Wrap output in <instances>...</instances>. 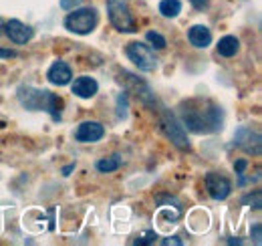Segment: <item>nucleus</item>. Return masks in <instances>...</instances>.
<instances>
[{"instance_id": "21", "label": "nucleus", "mask_w": 262, "mask_h": 246, "mask_svg": "<svg viewBox=\"0 0 262 246\" xmlns=\"http://www.w3.org/2000/svg\"><path fill=\"white\" fill-rule=\"evenodd\" d=\"M0 59H16V51H12V49H2V47H0Z\"/></svg>"}, {"instance_id": "9", "label": "nucleus", "mask_w": 262, "mask_h": 246, "mask_svg": "<svg viewBox=\"0 0 262 246\" xmlns=\"http://www.w3.org/2000/svg\"><path fill=\"white\" fill-rule=\"evenodd\" d=\"M4 34L14 43V45H27L34 36V29L31 25L18 20V18H10L4 23Z\"/></svg>"}, {"instance_id": "4", "label": "nucleus", "mask_w": 262, "mask_h": 246, "mask_svg": "<svg viewBox=\"0 0 262 246\" xmlns=\"http://www.w3.org/2000/svg\"><path fill=\"white\" fill-rule=\"evenodd\" d=\"M107 18L117 32L131 34L137 31V23H135L129 4L125 0H107Z\"/></svg>"}, {"instance_id": "15", "label": "nucleus", "mask_w": 262, "mask_h": 246, "mask_svg": "<svg viewBox=\"0 0 262 246\" xmlns=\"http://www.w3.org/2000/svg\"><path fill=\"white\" fill-rule=\"evenodd\" d=\"M216 51H218L220 57H226V59L234 57V55L240 51V38L234 36V34L222 36V38L218 40V45H216Z\"/></svg>"}, {"instance_id": "20", "label": "nucleus", "mask_w": 262, "mask_h": 246, "mask_svg": "<svg viewBox=\"0 0 262 246\" xmlns=\"http://www.w3.org/2000/svg\"><path fill=\"white\" fill-rule=\"evenodd\" d=\"M248 168V159H238L236 163H234V170H236V174L240 176V174H244V170Z\"/></svg>"}, {"instance_id": "7", "label": "nucleus", "mask_w": 262, "mask_h": 246, "mask_svg": "<svg viewBox=\"0 0 262 246\" xmlns=\"http://www.w3.org/2000/svg\"><path fill=\"white\" fill-rule=\"evenodd\" d=\"M204 186H206L210 198L216 200V202L226 200L230 194H232V182H230L226 176L218 174V172H208L206 178H204Z\"/></svg>"}, {"instance_id": "3", "label": "nucleus", "mask_w": 262, "mask_h": 246, "mask_svg": "<svg viewBox=\"0 0 262 246\" xmlns=\"http://www.w3.org/2000/svg\"><path fill=\"white\" fill-rule=\"evenodd\" d=\"M99 23V14L93 6H81V8H73L69 14L65 16L63 25L69 32H75V34H91V32L97 29Z\"/></svg>"}, {"instance_id": "16", "label": "nucleus", "mask_w": 262, "mask_h": 246, "mask_svg": "<svg viewBox=\"0 0 262 246\" xmlns=\"http://www.w3.org/2000/svg\"><path fill=\"white\" fill-rule=\"evenodd\" d=\"M121 155L113 154L109 155V157H101L97 163H95V168H97V172L101 174H111V172H117L119 168H121Z\"/></svg>"}, {"instance_id": "22", "label": "nucleus", "mask_w": 262, "mask_h": 246, "mask_svg": "<svg viewBox=\"0 0 262 246\" xmlns=\"http://www.w3.org/2000/svg\"><path fill=\"white\" fill-rule=\"evenodd\" d=\"M190 4L196 8V10H204L210 6V0H190Z\"/></svg>"}, {"instance_id": "2", "label": "nucleus", "mask_w": 262, "mask_h": 246, "mask_svg": "<svg viewBox=\"0 0 262 246\" xmlns=\"http://www.w3.org/2000/svg\"><path fill=\"white\" fill-rule=\"evenodd\" d=\"M16 99L29 111H47L55 121L61 119L63 99L57 93L49 91V89H36V87L23 85L16 91Z\"/></svg>"}, {"instance_id": "11", "label": "nucleus", "mask_w": 262, "mask_h": 246, "mask_svg": "<svg viewBox=\"0 0 262 246\" xmlns=\"http://www.w3.org/2000/svg\"><path fill=\"white\" fill-rule=\"evenodd\" d=\"M47 81L55 87H65L73 81V71L65 61H55L47 71Z\"/></svg>"}, {"instance_id": "26", "label": "nucleus", "mask_w": 262, "mask_h": 246, "mask_svg": "<svg viewBox=\"0 0 262 246\" xmlns=\"http://www.w3.org/2000/svg\"><path fill=\"white\" fill-rule=\"evenodd\" d=\"M75 170V163H69V166H65L63 168V176H71V172Z\"/></svg>"}, {"instance_id": "23", "label": "nucleus", "mask_w": 262, "mask_h": 246, "mask_svg": "<svg viewBox=\"0 0 262 246\" xmlns=\"http://www.w3.org/2000/svg\"><path fill=\"white\" fill-rule=\"evenodd\" d=\"M79 2H81V0H61V6H63L65 10H73Z\"/></svg>"}, {"instance_id": "8", "label": "nucleus", "mask_w": 262, "mask_h": 246, "mask_svg": "<svg viewBox=\"0 0 262 246\" xmlns=\"http://www.w3.org/2000/svg\"><path fill=\"white\" fill-rule=\"evenodd\" d=\"M234 144L250 155H260V133L252 127H238L234 133Z\"/></svg>"}, {"instance_id": "25", "label": "nucleus", "mask_w": 262, "mask_h": 246, "mask_svg": "<svg viewBox=\"0 0 262 246\" xmlns=\"http://www.w3.org/2000/svg\"><path fill=\"white\" fill-rule=\"evenodd\" d=\"M162 244H165V246H169V244H182V240H180V238H178V236H171V238H165L164 242H162Z\"/></svg>"}, {"instance_id": "6", "label": "nucleus", "mask_w": 262, "mask_h": 246, "mask_svg": "<svg viewBox=\"0 0 262 246\" xmlns=\"http://www.w3.org/2000/svg\"><path fill=\"white\" fill-rule=\"evenodd\" d=\"M125 55H127V59H129L139 71H143V73H151V71L158 69L156 53H154V49H151L149 45H145V43H139V40L129 43L127 49H125Z\"/></svg>"}, {"instance_id": "17", "label": "nucleus", "mask_w": 262, "mask_h": 246, "mask_svg": "<svg viewBox=\"0 0 262 246\" xmlns=\"http://www.w3.org/2000/svg\"><path fill=\"white\" fill-rule=\"evenodd\" d=\"M158 10L164 18H176L182 12V0H162Z\"/></svg>"}, {"instance_id": "5", "label": "nucleus", "mask_w": 262, "mask_h": 246, "mask_svg": "<svg viewBox=\"0 0 262 246\" xmlns=\"http://www.w3.org/2000/svg\"><path fill=\"white\" fill-rule=\"evenodd\" d=\"M160 125H162L164 135L180 150V152H190V150H192L190 139H188V133H186V127L182 125V121H180L169 109H164V111H162Z\"/></svg>"}, {"instance_id": "1", "label": "nucleus", "mask_w": 262, "mask_h": 246, "mask_svg": "<svg viewBox=\"0 0 262 246\" xmlns=\"http://www.w3.org/2000/svg\"><path fill=\"white\" fill-rule=\"evenodd\" d=\"M180 121L194 133H216L224 127V111L210 99H192L180 105Z\"/></svg>"}, {"instance_id": "27", "label": "nucleus", "mask_w": 262, "mask_h": 246, "mask_svg": "<svg viewBox=\"0 0 262 246\" xmlns=\"http://www.w3.org/2000/svg\"><path fill=\"white\" fill-rule=\"evenodd\" d=\"M4 23H6V20L0 16V34H4Z\"/></svg>"}, {"instance_id": "14", "label": "nucleus", "mask_w": 262, "mask_h": 246, "mask_svg": "<svg viewBox=\"0 0 262 246\" xmlns=\"http://www.w3.org/2000/svg\"><path fill=\"white\" fill-rule=\"evenodd\" d=\"M188 40L196 49H208L212 45V31L206 25H194L188 31Z\"/></svg>"}, {"instance_id": "10", "label": "nucleus", "mask_w": 262, "mask_h": 246, "mask_svg": "<svg viewBox=\"0 0 262 246\" xmlns=\"http://www.w3.org/2000/svg\"><path fill=\"white\" fill-rule=\"evenodd\" d=\"M105 135V127L99 121H83L77 125L75 129V141L79 144H97L99 139H103Z\"/></svg>"}, {"instance_id": "19", "label": "nucleus", "mask_w": 262, "mask_h": 246, "mask_svg": "<svg viewBox=\"0 0 262 246\" xmlns=\"http://www.w3.org/2000/svg\"><path fill=\"white\" fill-rule=\"evenodd\" d=\"M156 238H158V236H156L154 232H145V234H143V238H137L135 242H137V244H154V242H156Z\"/></svg>"}, {"instance_id": "12", "label": "nucleus", "mask_w": 262, "mask_h": 246, "mask_svg": "<svg viewBox=\"0 0 262 246\" xmlns=\"http://www.w3.org/2000/svg\"><path fill=\"white\" fill-rule=\"evenodd\" d=\"M99 91L97 79L89 77V75H81L71 83V93L79 99H93Z\"/></svg>"}, {"instance_id": "13", "label": "nucleus", "mask_w": 262, "mask_h": 246, "mask_svg": "<svg viewBox=\"0 0 262 246\" xmlns=\"http://www.w3.org/2000/svg\"><path fill=\"white\" fill-rule=\"evenodd\" d=\"M123 75H125V81L129 83V89L131 91H135L137 95V99L143 103V105H147V107H151V105H156V93L149 89V85L147 83H143V81H139L135 75H131V73H125L123 71Z\"/></svg>"}, {"instance_id": "18", "label": "nucleus", "mask_w": 262, "mask_h": 246, "mask_svg": "<svg viewBox=\"0 0 262 246\" xmlns=\"http://www.w3.org/2000/svg\"><path fill=\"white\" fill-rule=\"evenodd\" d=\"M145 40L149 43V47H151V49H158V51H162V49H165V47H167L165 36L162 34V32H158V31H147V32H145Z\"/></svg>"}, {"instance_id": "24", "label": "nucleus", "mask_w": 262, "mask_h": 246, "mask_svg": "<svg viewBox=\"0 0 262 246\" xmlns=\"http://www.w3.org/2000/svg\"><path fill=\"white\" fill-rule=\"evenodd\" d=\"M250 232H254V242H256V244H260V224H258V222L254 224V230L250 228Z\"/></svg>"}]
</instances>
